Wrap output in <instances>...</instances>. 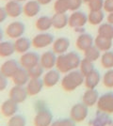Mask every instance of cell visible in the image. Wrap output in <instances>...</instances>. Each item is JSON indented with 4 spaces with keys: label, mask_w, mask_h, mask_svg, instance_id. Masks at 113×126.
Segmentation results:
<instances>
[{
    "label": "cell",
    "mask_w": 113,
    "mask_h": 126,
    "mask_svg": "<svg viewBox=\"0 0 113 126\" xmlns=\"http://www.w3.org/2000/svg\"><path fill=\"white\" fill-rule=\"evenodd\" d=\"M89 1H90V0H83V2H84V3H88Z\"/></svg>",
    "instance_id": "obj_48"
},
{
    "label": "cell",
    "mask_w": 113,
    "mask_h": 126,
    "mask_svg": "<svg viewBox=\"0 0 113 126\" xmlns=\"http://www.w3.org/2000/svg\"><path fill=\"white\" fill-rule=\"evenodd\" d=\"M104 11L106 12H112L113 11V0H104Z\"/></svg>",
    "instance_id": "obj_40"
},
{
    "label": "cell",
    "mask_w": 113,
    "mask_h": 126,
    "mask_svg": "<svg viewBox=\"0 0 113 126\" xmlns=\"http://www.w3.org/2000/svg\"><path fill=\"white\" fill-rule=\"evenodd\" d=\"M54 41V36L52 34L46 33V32H42L40 34H37L33 38L31 42L35 48L41 49V48H45L51 44H53Z\"/></svg>",
    "instance_id": "obj_8"
},
{
    "label": "cell",
    "mask_w": 113,
    "mask_h": 126,
    "mask_svg": "<svg viewBox=\"0 0 113 126\" xmlns=\"http://www.w3.org/2000/svg\"><path fill=\"white\" fill-rule=\"evenodd\" d=\"M107 21H108V23L113 25V11L108 13V15L107 16Z\"/></svg>",
    "instance_id": "obj_44"
},
{
    "label": "cell",
    "mask_w": 113,
    "mask_h": 126,
    "mask_svg": "<svg viewBox=\"0 0 113 126\" xmlns=\"http://www.w3.org/2000/svg\"><path fill=\"white\" fill-rule=\"evenodd\" d=\"M8 86V77H6L4 74L0 72V91L4 90Z\"/></svg>",
    "instance_id": "obj_41"
},
{
    "label": "cell",
    "mask_w": 113,
    "mask_h": 126,
    "mask_svg": "<svg viewBox=\"0 0 113 126\" xmlns=\"http://www.w3.org/2000/svg\"><path fill=\"white\" fill-rule=\"evenodd\" d=\"M19 63L16 59H8L3 63L0 67V72L5 75L6 77L10 78L15 74L17 71L19 70Z\"/></svg>",
    "instance_id": "obj_11"
},
{
    "label": "cell",
    "mask_w": 113,
    "mask_h": 126,
    "mask_svg": "<svg viewBox=\"0 0 113 126\" xmlns=\"http://www.w3.org/2000/svg\"><path fill=\"white\" fill-rule=\"evenodd\" d=\"M38 2L41 4L42 6H44V5H48L49 3H51L52 2V0H37Z\"/></svg>",
    "instance_id": "obj_45"
},
{
    "label": "cell",
    "mask_w": 113,
    "mask_h": 126,
    "mask_svg": "<svg viewBox=\"0 0 113 126\" xmlns=\"http://www.w3.org/2000/svg\"><path fill=\"white\" fill-rule=\"evenodd\" d=\"M85 76L80 71L73 70L64 75L61 79V88L65 91H74L82 84H84Z\"/></svg>",
    "instance_id": "obj_2"
},
{
    "label": "cell",
    "mask_w": 113,
    "mask_h": 126,
    "mask_svg": "<svg viewBox=\"0 0 113 126\" xmlns=\"http://www.w3.org/2000/svg\"><path fill=\"white\" fill-rule=\"evenodd\" d=\"M94 44V39L91 34L89 33H81L80 35L77 37L76 42H75V45L78 50L80 51H85L89 47H91Z\"/></svg>",
    "instance_id": "obj_12"
},
{
    "label": "cell",
    "mask_w": 113,
    "mask_h": 126,
    "mask_svg": "<svg viewBox=\"0 0 113 126\" xmlns=\"http://www.w3.org/2000/svg\"><path fill=\"white\" fill-rule=\"evenodd\" d=\"M35 26L38 30L42 32H45L49 30L52 26V17H49L47 15H43L41 17H39L37 19V21L35 23Z\"/></svg>",
    "instance_id": "obj_25"
},
{
    "label": "cell",
    "mask_w": 113,
    "mask_h": 126,
    "mask_svg": "<svg viewBox=\"0 0 113 126\" xmlns=\"http://www.w3.org/2000/svg\"><path fill=\"white\" fill-rule=\"evenodd\" d=\"M7 1H10V0H7Z\"/></svg>",
    "instance_id": "obj_50"
},
{
    "label": "cell",
    "mask_w": 113,
    "mask_h": 126,
    "mask_svg": "<svg viewBox=\"0 0 113 126\" xmlns=\"http://www.w3.org/2000/svg\"><path fill=\"white\" fill-rule=\"evenodd\" d=\"M59 73L60 72L59 70H54V69L48 70V72L44 74L43 79L44 86L47 87V88H53L54 86H56L60 80Z\"/></svg>",
    "instance_id": "obj_17"
},
{
    "label": "cell",
    "mask_w": 113,
    "mask_h": 126,
    "mask_svg": "<svg viewBox=\"0 0 113 126\" xmlns=\"http://www.w3.org/2000/svg\"><path fill=\"white\" fill-rule=\"evenodd\" d=\"M28 96L27 89H25L23 86H17L15 85L13 88H11V89L9 92V97L10 99L13 100L14 102H16L17 104H22L24 103L26 99Z\"/></svg>",
    "instance_id": "obj_10"
},
{
    "label": "cell",
    "mask_w": 113,
    "mask_h": 126,
    "mask_svg": "<svg viewBox=\"0 0 113 126\" xmlns=\"http://www.w3.org/2000/svg\"><path fill=\"white\" fill-rule=\"evenodd\" d=\"M43 86H44L43 81L41 78H30L27 86V93L30 96H35L39 94L43 89Z\"/></svg>",
    "instance_id": "obj_20"
},
{
    "label": "cell",
    "mask_w": 113,
    "mask_h": 126,
    "mask_svg": "<svg viewBox=\"0 0 113 126\" xmlns=\"http://www.w3.org/2000/svg\"><path fill=\"white\" fill-rule=\"evenodd\" d=\"M69 16L66 13H55L52 16V24L53 27L56 29H62L68 26Z\"/></svg>",
    "instance_id": "obj_23"
},
{
    "label": "cell",
    "mask_w": 113,
    "mask_h": 126,
    "mask_svg": "<svg viewBox=\"0 0 113 126\" xmlns=\"http://www.w3.org/2000/svg\"><path fill=\"white\" fill-rule=\"evenodd\" d=\"M27 120L23 115L15 114L10 118L8 121V126H26Z\"/></svg>",
    "instance_id": "obj_34"
},
{
    "label": "cell",
    "mask_w": 113,
    "mask_h": 126,
    "mask_svg": "<svg viewBox=\"0 0 113 126\" xmlns=\"http://www.w3.org/2000/svg\"><path fill=\"white\" fill-rule=\"evenodd\" d=\"M25 30H26V26L23 22L14 21L9 24L6 27V34L9 38L16 40L24 35Z\"/></svg>",
    "instance_id": "obj_6"
},
{
    "label": "cell",
    "mask_w": 113,
    "mask_h": 126,
    "mask_svg": "<svg viewBox=\"0 0 113 126\" xmlns=\"http://www.w3.org/2000/svg\"><path fill=\"white\" fill-rule=\"evenodd\" d=\"M89 114V108L84 103H77L72 106L70 111V118L75 122L85 121Z\"/></svg>",
    "instance_id": "obj_4"
},
{
    "label": "cell",
    "mask_w": 113,
    "mask_h": 126,
    "mask_svg": "<svg viewBox=\"0 0 113 126\" xmlns=\"http://www.w3.org/2000/svg\"><path fill=\"white\" fill-rule=\"evenodd\" d=\"M81 58L76 52H69L59 55L57 57L56 66L60 73L67 74L73 70H76L80 66Z\"/></svg>",
    "instance_id": "obj_1"
},
{
    "label": "cell",
    "mask_w": 113,
    "mask_h": 126,
    "mask_svg": "<svg viewBox=\"0 0 113 126\" xmlns=\"http://www.w3.org/2000/svg\"><path fill=\"white\" fill-rule=\"evenodd\" d=\"M88 23V15L85 12L81 11H73V13L69 16L68 26L72 28H78V27H84Z\"/></svg>",
    "instance_id": "obj_7"
},
{
    "label": "cell",
    "mask_w": 113,
    "mask_h": 126,
    "mask_svg": "<svg viewBox=\"0 0 113 126\" xmlns=\"http://www.w3.org/2000/svg\"><path fill=\"white\" fill-rule=\"evenodd\" d=\"M90 11H102L104 8V0H90L88 2Z\"/></svg>",
    "instance_id": "obj_38"
},
{
    "label": "cell",
    "mask_w": 113,
    "mask_h": 126,
    "mask_svg": "<svg viewBox=\"0 0 113 126\" xmlns=\"http://www.w3.org/2000/svg\"><path fill=\"white\" fill-rule=\"evenodd\" d=\"M43 70H44L43 67L39 63L36 66L28 69L27 71H28V74H29L30 78H41V76L43 74Z\"/></svg>",
    "instance_id": "obj_36"
},
{
    "label": "cell",
    "mask_w": 113,
    "mask_h": 126,
    "mask_svg": "<svg viewBox=\"0 0 113 126\" xmlns=\"http://www.w3.org/2000/svg\"><path fill=\"white\" fill-rule=\"evenodd\" d=\"M94 45L101 52H107L109 51L110 48L112 47V40L97 35V37L94 39Z\"/></svg>",
    "instance_id": "obj_27"
},
{
    "label": "cell",
    "mask_w": 113,
    "mask_h": 126,
    "mask_svg": "<svg viewBox=\"0 0 113 126\" xmlns=\"http://www.w3.org/2000/svg\"><path fill=\"white\" fill-rule=\"evenodd\" d=\"M84 58L94 62L101 58V51L93 44L92 46L89 47L87 50L84 51Z\"/></svg>",
    "instance_id": "obj_30"
},
{
    "label": "cell",
    "mask_w": 113,
    "mask_h": 126,
    "mask_svg": "<svg viewBox=\"0 0 113 126\" xmlns=\"http://www.w3.org/2000/svg\"><path fill=\"white\" fill-rule=\"evenodd\" d=\"M109 114H107L105 112L99 111V113L96 115L95 119L92 121V126H107L110 122V118L108 117Z\"/></svg>",
    "instance_id": "obj_31"
},
{
    "label": "cell",
    "mask_w": 113,
    "mask_h": 126,
    "mask_svg": "<svg viewBox=\"0 0 113 126\" xmlns=\"http://www.w3.org/2000/svg\"><path fill=\"white\" fill-rule=\"evenodd\" d=\"M79 68H80V72L83 74L84 76H86V75H88L89 74H91L93 70H95V69H94V64H93V62L85 58H83V59H81Z\"/></svg>",
    "instance_id": "obj_33"
},
{
    "label": "cell",
    "mask_w": 113,
    "mask_h": 126,
    "mask_svg": "<svg viewBox=\"0 0 113 126\" xmlns=\"http://www.w3.org/2000/svg\"><path fill=\"white\" fill-rule=\"evenodd\" d=\"M5 10L8 16L11 18H17L23 13V7L17 0H10L5 5Z\"/></svg>",
    "instance_id": "obj_15"
},
{
    "label": "cell",
    "mask_w": 113,
    "mask_h": 126,
    "mask_svg": "<svg viewBox=\"0 0 113 126\" xmlns=\"http://www.w3.org/2000/svg\"><path fill=\"white\" fill-rule=\"evenodd\" d=\"M55 13H66L69 11L67 0H56L54 3Z\"/></svg>",
    "instance_id": "obj_35"
},
{
    "label": "cell",
    "mask_w": 113,
    "mask_h": 126,
    "mask_svg": "<svg viewBox=\"0 0 113 126\" xmlns=\"http://www.w3.org/2000/svg\"><path fill=\"white\" fill-rule=\"evenodd\" d=\"M105 19V13L103 11H90L88 14V23L92 26L101 25Z\"/></svg>",
    "instance_id": "obj_28"
},
{
    "label": "cell",
    "mask_w": 113,
    "mask_h": 126,
    "mask_svg": "<svg viewBox=\"0 0 113 126\" xmlns=\"http://www.w3.org/2000/svg\"><path fill=\"white\" fill-rule=\"evenodd\" d=\"M70 47V40L66 37H59L53 42V51L58 55L65 54Z\"/></svg>",
    "instance_id": "obj_18"
},
{
    "label": "cell",
    "mask_w": 113,
    "mask_h": 126,
    "mask_svg": "<svg viewBox=\"0 0 113 126\" xmlns=\"http://www.w3.org/2000/svg\"><path fill=\"white\" fill-rule=\"evenodd\" d=\"M41 6L37 0H29L23 6V13L28 18H32L40 13Z\"/></svg>",
    "instance_id": "obj_14"
},
{
    "label": "cell",
    "mask_w": 113,
    "mask_h": 126,
    "mask_svg": "<svg viewBox=\"0 0 113 126\" xmlns=\"http://www.w3.org/2000/svg\"><path fill=\"white\" fill-rule=\"evenodd\" d=\"M61 125L62 126H75V121L72 119H61Z\"/></svg>",
    "instance_id": "obj_42"
},
{
    "label": "cell",
    "mask_w": 113,
    "mask_h": 126,
    "mask_svg": "<svg viewBox=\"0 0 113 126\" xmlns=\"http://www.w3.org/2000/svg\"><path fill=\"white\" fill-rule=\"evenodd\" d=\"M101 80V74L97 70H93L91 74L85 76L84 85L87 89H95Z\"/></svg>",
    "instance_id": "obj_22"
},
{
    "label": "cell",
    "mask_w": 113,
    "mask_h": 126,
    "mask_svg": "<svg viewBox=\"0 0 113 126\" xmlns=\"http://www.w3.org/2000/svg\"><path fill=\"white\" fill-rule=\"evenodd\" d=\"M15 52L14 43L9 41L0 42V58H9Z\"/></svg>",
    "instance_id": "obj_26"
},
{
    "label": "cell",
    "mask_w": 113,
    "mask_h": 126,
    "mask_svg": "<svg viewBox=\"0 0 113 126\" xmlns=\"http://www.w3.org/2000/svg\"><path fill=\"white\" fill-rule=\"evenodd\" d=\"M29 80H30V76L28 74V71L23 67L19 68L15 74L12 76V81L17 86H25L28 83Z\"/></svg>",
    "instance_id": "obj_21"
},
{
    "label": "cell",
    "mask_w": 113,
    "mask_h": 126,
    "mask_svg": "<svg viewBox=\"0 0 113 126\" xmlns=\"http://www.w3.org/2000/svg\"><path fill=\"white\" fill-rule=\"evenodd\" d=\"M50 126H62L61 125V120H57V121H53Z\"/></svg>",
    "instance_id": "obj_46"
},
{
    "label": "cell",
    "mask_w": 113,
    "mask_h": 126,
    "mask_svg": "<svg viewBox=\"0 0 113 126\" xmlns=\"http://www.w3.org/2000/svg\"><path fill=\"white\" fill-rule=\"evenodd\" d=\"M57 62V56L54 51H46L42 55L40 58V64L43 67V69L51 70L56 66Z\"/></svg>",
    "instance_id": "obj_13"
},
{
    "label": "cell",
    "mask_w": 113,
    "mask_h": 126,
    "mask_svg": "<svg viewBox=\"0 0 113 126\" xmlns=\"http://www.w3.org/2000/svg\"><path fill=\"white\" fill-rule=\"evenodd\" d=\"M98 110L107 114H113V92H107L99 97L97 102Z\"/></svg>",
    "instance_id": "obj_5"
},
{
    "label": "cell",
    "mask_w": 113,
    "mask_h": 126,
    "mask_svg": "<svg viewBox=\"0 0 113 126\" xmlns=\"http://www.w3.org/2000/svg\"><path fill=\"white\" fill-rule=\"evenodd\" d=\"M20 63L23 68L28 70L40 63V57L35 52H27L25 54H22Z\"/></svg>",
    "instance_id": "obj_9"
},
{
    "label": "cell",
    "mask_w": 113,
    "mask_h": 126,
    "mask_svg": "<svg viewBox=\"0 0 113 126\" xmlns=\"http://www.w3.org/2000/svg\"><path fill=\"white\" fill-rule=\"evenodd\" d=\"M8 14H7V11L5 10V7H0V24L3 23L7 19Z\"/></svg>",
    "instance_id": "obj_43"
},
{
    "label": "cell",
    "mask_w": 113,
    "mask_h": 126,
    "mask_svg": "<svg viewBox=\"0 0 113 126\" xmlns=\"http://www.w3.org/2000/svg\"><path fill=\"white\" fill-rule=\"evenodd\" d=\"M97 32L99 36L113 40V25L109 23H102L99 25Z\"/></svg>",
    "instance_id": "obj_29"
},
{
    "label": "cell",
    "mask_w": 113,
    "mask_h": 126,
    "mask_svg": "<svg viewBox=\"0 0 113 126\" xmlns=\"http://www.w3.org/2000/svg\"><path fill=\"white\" fill-rule=\"evenodd\" d=\"M2 38H3V31H2L1 28H0V42L2 41Z\"/></svg>",
    "instance_id": "obj_47"
},
{
    "label": "cell",
    "mask_w": 113,
    "mask_h": 126,
    "mask_svg": "<svg viewBox=\"0 0 113 126\" xmlns=\"http://www.w3.org/2000/svg\"><path fill=\"white\" fill-rule=\"evenodd\" d=\"M17 1H19V2H23V1H26V0H17Z\"/></svg>",
    "instance_id": "obj_49"
},
{
    "label": "cell",
    "mask_w": 113,
    "mask_h": 126,
    "mask_svg": "<svg viewBox=\"0 0 113 126\" xmlns=\"http://www.w3.org/2000/svg\"><path fill=\"white\" fill-rule=\"evenodd\" d=\"M30 41L26 37H20L15 40L14 42V47H15V52L19 53V54H25V53L28 52L29 48L31 46Z\"/></svg>",
    "instance_id": "obj_24"
},
{
    "label": "cell",
    "mask_w": 113,
    "mask_h": 126,
    "mask_svg": "<svg viewBox=\"0 0 113 126\" xmlns=\"http://www.w3.org/2000/svg\"><path fill=\"white\" fill-rule=\"evenodd\" d=\"M67 2L69 5V11H75L79 10L83 3V0H67Z\"/></svg>",
    "instance_id": "obj_39"
},
{
    "label": "cell",
    "mask_w": 113,
    "mask_h": 126,
    "mask_svg": "<svg viewBox=\"0 0 113 126\" xmlns=\"http://www.w3.org/2000/svg\"><path fill=\"white\" fill-rule=\"evenodd\" d=\"M99 97V93L95 89H87L82 97V103H84L88 107L93 106L97 104Z\"/></svg>",
    "instance_id": "obj_19"
},
{
    "label": "cell",
    "mask_w": 113,
    "mask_h": 126,
    "mask_svg": "<svg viewBox=\"0 0 113 126\" xmlns=\"http://www.w3.org/2000/svg\"><path fill=\"white\" fill-rule=\"evenodd\" d=\"M103 84L108 89L113 88V69L107 71L103 76Z\"/></svg>",
    "instance_id": "obj_37"
},
{
    "label": "cell",
    "mask_w": 113,
    "mask_h": 126,
    "mask_svg": "<svg viewBox=\"0 0 113 126\" xmlns=\"http://www.w3.org/2000/svg\"><path fill=\"white\" fill-rule=\"evenodd\" d=\"M18 105L16 102H14L11 99H8L6 100L4 103H2L1 105V107H0V110H1V113L4 117H7V118H11L13 115L16 114L17 110H18Z\"/></svg>",
    "instance_id": "obj_16"
},
{
    "label": "cell",
    "mask_w": 113,
    "mask_h": 126,
    "mask_svg": "<svg viewBox=\"0 0 113 126\" xmlns=\"http://www.w3.org/2000/svg\"><path fill=\"white\" fill-rule=\"evenodd\" d=\"M101 66L105 69H113V52L107 51L101 56Z\"/></svg>",
    "instance_id": "obj_32"
},
{
    "label": "cell",
    "mask_w": 113,
    "mask_h": 126,
    "mask_svg": "<svg viewBox=\"0 0 113 126\" xmlns=\"http://www.w3.org/2000/svg\"><path fill=\"white\" fill-rule=\"evenodd\" d=\"M53 122V114L46 107H41L34 118L35 126H50Z\"/></svg>",
    "instance_id": "obj_3"
}]
</instances>
